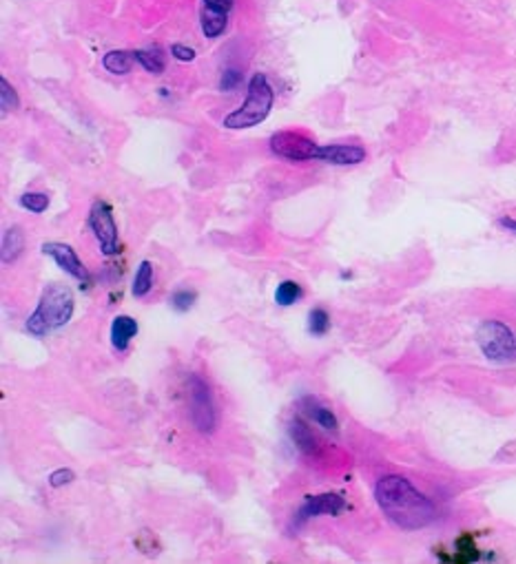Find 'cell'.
Returning <instances> with one entry per match:
<instances>
[{"mask_svg":"<svg viewBox=\"0 0 516 564\" xmlns=\"http://www.w3.org/2000/svg\"><path fill=\"white\" fill-rule=\"evenodd\" d=\"M499 223L503 226L505 231H510V233H514V235H516V219H512V217H501V219H499Z\"/></svg>","mask_w":516,"mask_h":564,"instance_id":"28","label":"cell"},{"mask_svg":"<svg viewBox=\"0 0 516 564\" xmlns=\"http://www.w3.org/2000/svg\"><path fill=\"white\" fill-rule=\"evenodd\" d=\"M479 555L481 553H479V549L475 545V535L472 533H463L455 543V555L447 562H463V564H467V562L479 560Z\"/></svg>","mask_w":516,"mask_h":564,"instance_id":"17","label":"cell"},{"mask_svg":"<svg viewBox=\"0 0 516 564\" xmlns=\"http://www.w3.org/2000/svg\"><path fill=\"white\" fill-rule=\"evenodd\" d=\"M189 408H191V423L202 434H211L217 427V410L213 403L211 388L204 378L191 374L189 378Z\"/></svg>","mask_w":516,"mask_h":564,"instance_id":"5","label":"cell"},{"mask_svg":"<svg viewBox=\"0 0 516 564\" xmlns=\"http://www.w3.org/2000/svg\"><path fill=\"white\" fill-rule=\"evenodd\" d=\"M74 295L69 288L64 286H49L44 290V295L36 308V312L29 317L27 321V330L42 338L56 330H60L62 326H66L74 317Z\"/></svg>","mask_w":516,"mask_h":564,"instance_id":"2","label":"cell"},{"mask_svg":"<svg viewBox=\"0 0 516 564\" xmlns=\"http://www.w3.org/2000/svg\"><path fill=\"white\" fill-rule=\"evenodd\" d=\"M233 0H202V31L207 38H219L227 31Z\"/></svg>","mask_w":516,"mask_h":564,"instance_id":"8","label":"cell"},{"mask_svg":"<svg viewBox=\"0 0 516 564\" xmlns=\"http://www.w3.org/2000/svg\"><path fill=\"white\" fill-rule=\"evenodd\" d=\"M330 330V317L324 308H312L308 312V332L315 336H324Z\"/></svg>","mask_w":516,"mask_h":564,"instance_id":"21","label":"cell"},{"mask_svg":"<svg viewBox=\"0 0 516 564\" xmlns=\"http://www.w3.org/2000/svg\"><path fill=\"white\" fill-rule=\"evenodd\" d=\"M288 434H290V438H293L295 447L302 451V454H306V456L317 454V440H315V436H312V432L308 430L306 423L302 418H293V421H290Z\"/></svg>","mask_w":516,"mask_h":564,"instance_id":"14","label":"cell"},{"mask_svg":"<svg viewBox=\"0 0 516 564\" xmlns=\"http://www.w3.org/2000/svg\"><path fill=\"white\" fill-rule=\"evenodd\" d=\"M271 148L275 155L290 162H310L319 160L322 144L312 142L304 133L297 131H279L271 138Z\"/></svg>","mask_w":516,"mask_h":564,"instance_id":"6","label":"cell"},{"mask_svg":"<svg viewBox=\"0 0 516 564\" xmlns=\"http://www.w3.org/2000/svg\"><path fill=\"white\" fill-rule=\"evenodd\" d=\"M239 80H242L239 71L237 69H229V71H224V76L219 80V89H222V91H231V89H235L239 84Z\"/></svg>","mask_w":516,"mask_h":564,"instance_id":"26","label":"cell"},{"mask_svg":"<svg viewBox=\"0 0 516 564\" xmlns=\"http://www.w3.org/2000/svg\"><path fill=\"white\" fill-rule=\"evenodd\" d=\"M25 248V235H22L20 226H11L3 235V263H11Z\"/></svg>","mask_w":516,"mask_h":564,"instance_id":"16","label":"cell"},{"mask_svg":"<svg viewBox=\"0 0 516 564\" xmlns=\"http://www.w3.org/2000/svg\"><path fill=\"white\" fill-rule=\"evenodd\" d=\"M348 509V503L344 500V495L339 493H322V495H306L304 505L295 513L297 523H304L308 518H317V515H339L342 511Z\"/></svg>","mask_w":516,"mask_h":564,"instance_id":"9","label":"cell"},{"mask_svg":"<svg viewBox=\"0 0 516 564\" xmlns=\"http://www.w3.org/2000/svg\"><path fill=\"white\" fill-rule=\"evenodd\" d=\"M374 500L392 525L403 531H419L435 523L437 509L430 498L403 476H386L374 485Z\"/></svg>","mask_w":516,"mask_h":564,"instance_id":"1","label":"cell"},{"mask_svg":"<svg viewBox=\"0 0 516 564\" xmlns=\"http://www.w3.org/2000/svg\"><path fill=\"white\" fill-rule=\"evenodd\" d=\"M302 405H304L306 414H308L312 421H315L319 427H324L326 432H337V427H339V423H337V416L332 414V410L324 408V405H322L317 398L306 396V398H302Z\"/></svg>","mask_w":516,"mask_h":564,"instance_id":"13","label":"cell"},{"mask_svg":"<svg viewBox=\"0 0 516 564\" xmlns=\"http://www.w3.org/2000/svg\"><path fill=\"white\" fill-rule=\"evenodd\" d=\"M20 206L25 211H31V213H44L49 208V195L44 193H25L20 197Z\"/></svg>","mask_w":516,"mask_h":564,"instance_id":"22","label":"cell"},{"mask_svg":"<svg viewBox=\"0 0 516 564\" xmlns=\"http://www.w3.org/2000/svg\"><path fill=\"white\" fill-rule=\"evenodd\" d=\"M133 58H136V62H140L144 69L153 76H160L167 66L160 49H138V51H133Z\"/></svg>","mask_w":516,"mask_h":564,"instance_id":"19","label":"cell"},{"mask_svg":"<svg viewBox=\"0 0 516 564\" xmlns=\"http://www.w3.org/2000/svg\"><path fill=\"white\" fill-rule=\"evenodd\" d=\"M74 478H76V473H74L71 469H56V471L51 473V476H49V485H51L54 489H58V487L69 485Z\"/></svg>","mask_w":516,"mask_h":564,"instance_id":"25","label":"cell"},{"mask_svg":"<svg viewBox=\"0 0 516 564\" xmlns=\"http://www.w3.org/2000/svg\"><path fill=\"white\" fill-rule=\"evenodd\" d=\"M366 160V148L359 144H324L319 162L334 166H354Z\"/></svg>","mask_w":516,"mask_h":564,"instance_id":"11","label":"cell"},{"mask_svg":"<svg viewBox=\"0 0 516 564\" xmlns=\"http://www.w3.org/2000/svg\"><path fill=\"white\" fill-rule=\"evenodd\" d=\"M302 297V286L297 281H282L275 290V301L277 306H293Z\"/></svg>","mask_w":516,"mask_h":564,"instance_id":"20","label":"cell"},{"mask_svg":"<svg viewBox=\"0 0 516 564\" xmlns=\"http://www.w3.org/2000/svg\"><path fill=\"white\" fill-rule=\"evenodd\" d=\"M42 253L49 255L66 275L76 277L78 281H89L86 268H84V263L80 261V257L76 255V251L71 246L60 243V241H47V243H42Z\"/></svg>","mask_w":516,"mask_h":564,"instance_id":"10","label":"cell"},{"mask_svg":"<svg viewBox=\"0 0 516 564\" xmlns=\"http://www.w3.org/2000/svg\"><path fill=\"white\" fill-rule=\"evenodd\" d=\"M0 106H3L5 113L18 109V96L16 89L7 82V78H0Z\"/></svg>","mask_w":516,"mask_h":564,"instance_id":"23","label":"cell"},{"mask_svg":"<svg viewBox=\"0 0 516 564\" xmlns=\"http://www.w3.org/2000/svg\"><path fill=\"white\" fill-rule=\"evenodd\" d=\"M171 56L177 58L179 62H191L195 58V51L191 47H187V44H173V47H171Z\"/></svg>","mask_w":516,"mask_h":564,"instance_id":"27","label":"cell"},{"mask_svg":"<svg viewBox=\"0 0 516 564\" xmlns=\"http://www.w3.org/2000/svg\"><path fill=\"white\" fill-rule=\"evenodd\" d=\"M273 102H275L273 86L268 84L264 74H255L249 82V96H246L239 109H235L233 113H229V116L224 118L222 124L231 131L257 126L268 118V113L273 109Z\"/></svg>","mask_w":516,"mask_h":564,"instance_id":"3","label":"cell"},{"mask_svg":"<svg viewBox=\"0 0 516 564\" xmlns=\"http://www.w3.org/2000/svg\"><path fill=\"white\" fill-rule=\"evenodd\" d=\"M89 228L94 231L98 243H100V251L102 255L111 257L120 251V243H118V223L114 219V213H111L109 204L104 201H94L91 211H89Z\"/></svg>","mask_w":516,"mask_h":564,"instance_id":"7","label":"cell"},{"mask_svg":"<svg viewBox=\"0 0 516 564\" xmlns=\"http://www.w3.org/2000/svg\"><path fill=\"white\" fill-rule=\"evenodd\" d=\"M133 60H136V58H133V51H120V49H116V51L104 54L102 66H104L109 74H114V76H124V74L131 71Z\"/></svg>","mask_w":516,"mask_h":564,"instance_id":"15","label":"cell"},{"mask_svg":"<svg viewBox=\"0 0 516 564\" xmlns=\"http://www.w3.org/2000/svg\"><path fill=\"white\" fill-rule=\"evenodd\" d=\"M138 334V321L129 317V314H120L111 323V343L116 350L124 352L131 343V338Z\"/></svg>","mask_w":516,"mask_h":564,"instance_id":"12","label":"cell"},{"mask_svg":"<svg viewBox=\"0 0 516 564\" xmlns=\"http://www.w3.org/2000/svg\"><path fill=\"white\" fill-rule=\"evenodd\" d=\"M477 343L485 358L495 361V363L516 361V334L503 321L485 319L477 330Z\"/></svg>","mask_w":516,"mask_h":564,"instance_id":"4","label":"cell"},{"mask_svg":"<svg viewBox=\"0 0 516 564\" xmlns=\"http://www.w3.org/2000/svg\"><path fill=\"white\" fill-rule=\"evenodd\" d=\"M195 301H197V292H193V290H177V292H173V295H171V306L177 312L191 310Z\"/></svg>","mask_w":516,"mask_h":564,"instance_id":"24","label":"cell"},{"mask_svg":"<svg viewBox=\"0 0 516 564\" xmlns=\"http://www.w3.org/2000/svg\"><path fill=\"white\" fill-rule=\"evenodd\" d=\"M153 288V263L151 261H140L138 270H136V277H133V297H147Z\"/></svg>","mask_w":516,"mask_h":564,"instance_id":"18","label":"cell"}]
</instances>
